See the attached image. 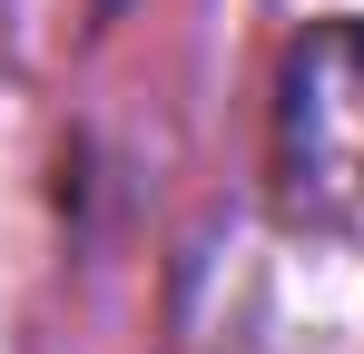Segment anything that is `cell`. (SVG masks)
Segmentation results:
<instances>
[{
  "instance_id": "1",
  "label": "cell",
  "mask_w": 364,
  "mask_h": 354,
  "mask_svg": "<svg viewBox=\"0 0 364 354\" xmlns=\"http://www.w3.org/2000/svg\"><path fill=\"white\" fill-rule=\"evenodd\" d=\"M276 197L296 227L364 246V20H315L276 59Z\"/></svg>"
}]
</instances>
